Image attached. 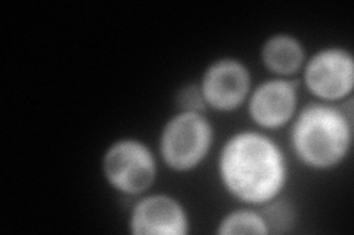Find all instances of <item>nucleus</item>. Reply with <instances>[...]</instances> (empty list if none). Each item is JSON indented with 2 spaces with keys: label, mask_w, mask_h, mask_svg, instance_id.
<instances>
[{
  "label": "nucleus",
  "mask_w": 354,
  "mask_h": 235,
  "mask_svg": "<svg viewBox=\"0 0 354 235\" xmlns=\"http://www.w3.org/2000/svg\"><path fill=\"white\" fill-rule=\"evenodd\" d=\"M221 187L239 203L263 207L279 198L290 178L286 154L269 134L238 131L225 141L217 158Z\"/></svg>",
  "instance_id": "nucleus-1"
},
{
  "label": "nucleus",
  "mask_w": 354,
  "mask_h": 235,
  "mask_svg": "<svg viewBox=\"0 0 354 235\" xmlns=\"http://www.w3.org/2000/svg\"><path fill=\"white\" fill-rule=\"evenodd\" d=\"M298 162L317 172L330 171L347 159L353 145L350 112L337 105L312 102L298 109L290 131Z\"/></svg>",
  "instance_id": "nucleus-2"
},
{
  "label": "nucleus",
  "mask_w": 354,
  "mask_h": 235,
  "mask_svg": "<svg viewBox=\"0 0 354 235\" xmlns=\"http://www.w3.org/2000/svg\"><path fill=\"white\" fill-rule=\"evenodd\" d=\"M213 143L214 127L205 112L179 110L164 124L158 152L169 170L186 174L205 162Z\"/></svg>",
  "instance_id": "nucleus-3"
},
{
  "label": "nucleus",
  "mask_w": 354,
  "mask_h": 235,
  "mask_svg": "<svg viewBox=\"0 0 354 235\" xmlns=\"http://www.w3.org/2000/svg\"><path fill=\"white\" fill-rule=\"evenodd\" d=\"M102 175L117 193L140 197L157 180V158L149 145L139 139H118L102 156Z\"/></svg>",
  "instance_id": "nucleus-4"
},
{
  "label": "nucleus",
  "mask_w": 354,
  "mask_h": 235,
  "mask_svg": "<svg viewBox=\"0 0 354 235\" xmlns=\"http://www.w3.org/2000/svg\"><path fill=\"white\" fill-rule=\"evenodd\" d=\"M306 90L316 102L338 105L354 90L353 53L341 46H328L308 56L303 66Z\"/></svg>",
  "instance_id": "nucleus-5"
},
{
  "label": "nucleus",
  "mask_w": 354,
  "mask_h": 235,
  "mask_svg": "<svg viewBox=\"0 0 354 235\" xmlns=\"http://www.w3.org/2000/svg\"><path fill=\"white\" fill-rule=\"evenodd\" d=\"M207 109L230 114L247 103L252 90V75L238 58H220L209 63L199 80Z\"/></svg>",
  "instance_id": "nucleus-6"
},
{
  "label": "nucleus",
  "mask_w": 354,
  "mask_h": 235,
  "mask_svg": "<svg viewBox=\"0 0 354 235\" xmlns=\"http://www.w3.org/2000/svg\"><path fill=\"white\" fill-rule=\"evenodd\" d=\"M298 84L291 78H270L252 87L247 110L261 131H274L291 124L298 112Z\"/></svg>",
  "instance_id": "nucleus-7"
},
{
  "label": "nucleus",
  "mask_w": 354,
  "mask_h": 235,
  "mask_svg": "<svg viewBox=\"0 0 354 235\" xmlns=\"http://www.w3.org/2000/svg\"><path fill=\"white\" fill-rule=\"evenodd\" d=\"M189 227L182 201L165 193L140 196L129 215V231L135 235H186Z\"/></svg>",
  "instance_id": "nucleus-8"
},
{
  "label": "nucleus",
  "mask_w": 354,
  "mask_h": 235,
  "mask_svg": "<svg viewBox=\"0 0 354 235\" xmlns=\"http://www.w3.org/2000/svg\"><path fill=\"white\" fill-rule=\"evenodd\" d=\"M264 68L278 78H292L303 70L307 54L300 39L279 32L264 40L260 49Z\"/></svg>",
  "instance_id": "nucleus-9"
},
{
  "label": "nucleus",
  "mask_w": 354,
  "mask_h": 235,
  "mask_svg": "<svg viewBox=\"0 0 354 235\" xmlns=\"http://www.w3.org/2000/svg\"><path fill=\"white\" fill-rule=\"evenodd\" d=\"M218 235H241V234H256L268 235L270 234L268 221L263 212L256 207H241L230 210L220 219L217 225Z\"/></svg>",
  "instance_id": "nucleus-10"
},
{
  "label": "nucleus",
  "mask_w": 354,
  "mask_h": 235,
  "mask_svg": "<svg viewBox=\"0 0 354 235\" xmlns=\"http://www.w3.org/2000/svg\"><path fill=\"white\" fill-rule=\"evenodd\" d=\"M261 209L266 221H268L270 232H285L288 227L292 225L295 210L288 201H283L282 196L270 201L269 205L263 206Z\"/></svg>",
  "instance_id": "nucleus-11"
},
{
  "label": "nucleus",
  "mask_w": 354,
  "mask_h": 235,
  "mask_svg": "<svg viewBox=\"0 0 354 235\" xmlns=\"http://www.w3.org/2000/svg\"><path fill=\"white\" fill-rule=\"evenodd\" d=\"M176 105L179 110H194V112H205L207 106L198 83H189L182 85L176 94Z\"/></svg>",
  "instance_id": "nucleus-12"
}]
</instances>
